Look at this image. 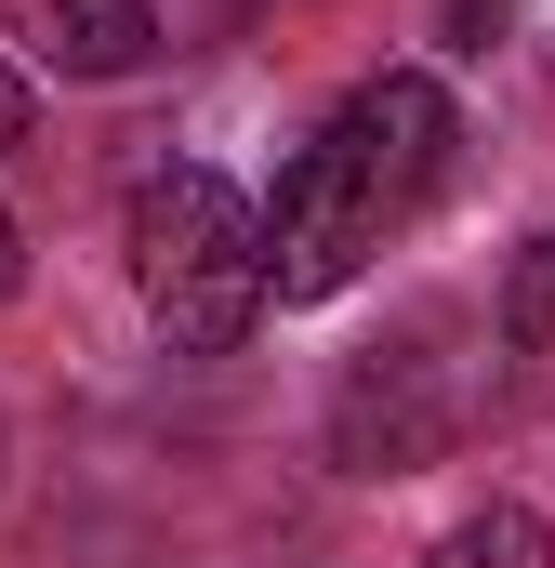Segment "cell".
<instances>
[{"mask_svg":"<svg viewBox=\"0 0 555 568\" xmlns=\"http://www.w3.org/2000/svg\"><path fill=\"white\" fill-rule=\"evenodd\" d=\"M423 568H555V529L529 516V503H476V516H463Z\"/></svg>","mask_w":555,"mask_h":568,"instance_id":"5b68a950","label":"cell"},{"mask_svg":"<svg viewBox=\"0 0 555 568\" xmlns=\"http://www.w3.org/2000/svg\"><path fill=\"white\" fill-rule=\"evenodd\" d=\"M13 145H27V80L0 67V159H13Z\"/></svg>","mask_w":555,"mask_h":568,"instance_id":"52a82bcc","label":"cell"},{"mask_svg":"<svg viewBox=\"0 0 555 568\" xmlns=\"http://www.w3.org/2000/svg\"><path fill=\"white\" fill-rule=\"evenodd\" d=\"M450 436H463V357H450V317H397V331L344 371L331 449H344V476H423Z\"/></svg>","mask_w":555,"mask_h":568,"instance_id":"3957f363","label":"cell"},{"mask_svg":"<svg viewBox=\"0 0 555 568\" xmlns=\"http://www.w3.org/2000/svg\"><path fill=\"white\" fill-rule=\"evenodd\" d=\"M13 27L53 80H133L159 53V0H13Z\"/></svg>","mask_w":555,"mask_h":568,"instance_id":"277c9868","label":"cell"},{"mask_svg":"<svg viewBox=\"0 0 555 568\" xmlns=\"http://www.w3.org/2000/svg\"><path fill=\"white\" fill-rule=\"evenodd\" d=\"M450 93L423 80V67H384V80H357L304 159L278 172V212H265V304H331V291H357L384 265V239H411L423 199L450 185Z\"/></svg>","mask_w":555,"mask_h":568,"instance_id":"6da1fadb","label":"cell"},{"mask_svg":"<svg viewBox=\"0 0 555 568\" xmlns=\"http://www.w3.org/2000/svg\"><path fill=\"white\" fill-rule=\"evenodd\" d=\"M503 344H529V357L555 344V225L516 252V278H503Z\"/></svg>","mask_w":555,"mask_h":568,"instance_id":"8992f818","label":"cell"},{"mask_svg":"<svg viewBox=\"0 0 555 568\" xmlns=\"http://www.w3.org/2000/svg\"><path fill=\"white\" fill-rule=\"evenodd\" d=\"M13 278H27V239H13V212H0V304H13Z\"/></svg>","mask_w":555,"mask_h":568,"instance_id":"ba28073f","label":"cell"},{"mask_svg":"<svg viewBox=\"0 0 555 568\" xmlns=\"http://www.w3.org/2000/svg\"><path fill=\"white\" fill-rule=\"evenodd\" d=\"M133 291H145V317H159L172 357H225L265 317V212L212 159L145 172L133 185Z\"/></svg>","mask_w":555,"mask_h":568,"instance_id":"7a4b0ae2","label":"cell"},{"mask_svg":"<svg viewBox=\"0 0 555 568\" xmlns=\"http://www.w3.org/2000/svg\"><path fill=\"white\" fill-rule=\"evenodd\" d=\"M0 463H13V424H0Z\"/></svg>","mask_w":555,"mask_h":568,"instance_id":"9c48e42d","label":"cell"}]
</instances>
